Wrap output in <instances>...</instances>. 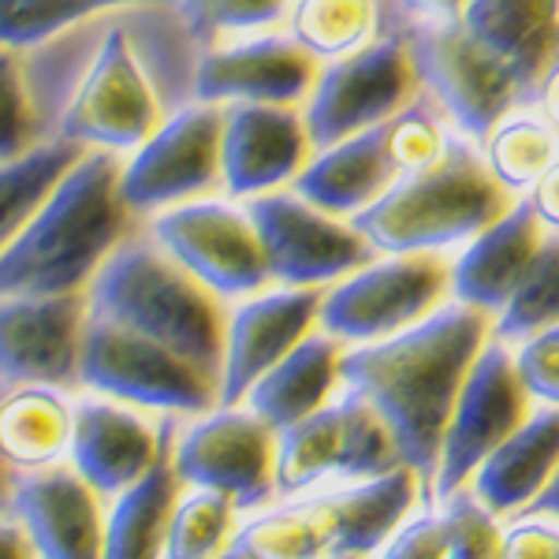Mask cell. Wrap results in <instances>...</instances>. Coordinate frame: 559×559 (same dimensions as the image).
I'll use <instances>...</instances> for the list:
<instances>
[{
    "instance_id": "1",
    "label": "cell",
    "mask_w": 559,
    "mask_h": 559,
    "mask_svg": "<svg viewBox=\"0 0 559 559\" xmlns=\"http://www.w3.org/2000/svg\"><path fill=\"white\" fill-rule=\"evenodd\" d=\"M198 49L176 0H134L75 23L26 52L41 139L128 157L194 102Z\"/></svg>"
},
{
    "instance_id": "2",
    "label": "cell",
    "mask_w": 559,
    "mask_h": 559,
    "mask_svg": "<svg viewBox=\"0 0 559 559\" xmlns=\"http://www.w3.org/2000/svg\"><path fill=\"white\" fill-rule=\"evenodd\" d=\"M489 313L452 302L429 318L373 344L344 347L340 381L384 418L400 444L403 466L418 474L421 500H432L444 429L466 369L489 344Z\"/></svg>"
},
{
    "instance_id": "3",
    "label": "cell",
    "mask_w": 559,
    "mask_h": 559,
    "mask_svg": "<svg viewBox=\"0 0 559 559\" xmlns=\"http://www.w3.org/2000/svg\"><path fill=\"white\" fill-rule=\"evenodd\" d=\"M142 221L120 198V157L90 150L0 254L4 295H75Z\"/></svg>"
},
{
    "instance_id": "4",
    "label": "cell",
    "mask_w": 559,
    "mask_h": 559,
    "mask_svg": "<svg viewBox=\"0 0 559 559\" xmlns=\"http://www.w3.org/2000/svg\"><path fill=\"white\" fill-rule=\"evenodd\" d=\"M86 302L94 318H108L173 347L221 384L228 302L168 258L146 228L131 231L108 254L102 273L90 280Z\"/></svg>"
},
{
    "instance_id": "5",
    "label": "cell",
    "mask_w": 559,
    "mask_h": 559,
    "mask_svg": "<svg viewBox=\"0 0 559 559\" xmlns=\"http://www.w3.org/2000/svg\"><path fill=\"white\" fill-rule=\"evenodd\" d=\"M511 205L474 142L448 139L440 160L400 176L369 210L350 216L377 254H440L471 242Z\"/></svg>"
},
{
    "instance_id": "6",
    "label": "cell",
    "mask_w": 559,
    "mask_h": 559,
    "mask_svg": "<svg viewBox=\"0 0 559 559\" xmlns=\"http://www.w3.org/2000/svg\"><path fill=\"white\" fill-rule=\"evenodd\" d=\"M79 392L108 395L150 414L194 418L216 407V381L173 347L90 313Z\"/></svg>"
},
{
    "instance_id": "7",
    "label": "cell",
    "mask_w": 559,
    "mask_h": 559,
    "mask_svg": "<svg viewBox=\"0 0 559 559\" xmlns=\"http://www.w3.org/2000/svg\"><path fill=\"white\" fill-rule=\"evenodd\" d=\"M452 292L440 254H384L324 287L318 329L344 347L373 344L429 318Z\"/></svg>"
},
{
    "instance_id": "8",
    "label": "cell",
    "mask_w": 559,
    "mask_h": 559,
    "mask_svg": "<svg viewBox=\"0 0 559 559\" xmlns=\"http://www.w3.org/2000/svg\"><path fill=\"white\" fill-rule=\"evenodd\" d=\"M142 228L168 258H176L198 284H205L224 302H239L273 284L247 202L228 194L194 198L153 213L150 221H142Z\"/></svg>"
},
{
    "instance_id": "9",
    "label": "cell",
    "mask_w": 559,
    "mask_h": 559,
    "mask_svg": "<svg viewBox=\"0 0 559 559\" xmlns=\"http://www.w3.org/2000/svg\"><path fill=\"white\" fill-rule=\"evenodd\" d=\"M224 108L183 102L146 142L120 157V198L139 221L194 198L224 194L221 179Z\"/></svg>"
},
{
    "instance_id": "10",
    "label": "cell",
    "mask_w": 559,
    "mask_h": 559,
    "mask_svg": "<svg viewBox=\"0 0 559 559\" xmlns=\"http://www.w3.org/2000/svg\"><path fill=\"white\" fill-rule=\"evenodd\" d=\"M414 90L418 75L407 34H381L358 52L321 64L310 97L302 102L313 150L392 120L403 105L414 102Z\"/></svg>"
},
{
    "instance_id": "11",
    "label": "cell",
    "mask_w": 559,
    "mask_h": 559,
    "mask_svg": "<svg viewBox=\"0 0 559 559\" xmlns=\"http://www.w3.org/2000/svg\"><path fill=\"white\" fill-rule=\"evenodd\" d=\"M173 471L187 489L228 496L236 511L265 508L276 492V429L250 407H221L194 414V421L168 448Z\"/></svg>"
},
{
    "instance_id": "12",
    "label": "cell",
    "mask_w": 559,
    "mask_h": 559,
    "mask_svg": "<svg viewBox=\"0 0 559 559\" xmlns=\"http://www.w3.org/2000/svg\"><path fill=\"white\" fill-rule=\"evenodd\" d=\"M418 86L455 120V128L481 146L489 131L522 97L508 64L459 26V20H421L407 34Z\"/></svg>"
},
{
    "instance_id": "13",
    "label": "cell",
    "mask_w": 559,
    "mask_h": 559,
    "mask_svg": "<svg viewBox=\"0 0 559 559\" xmlns=\"http://www.w3.org/2000/svg\"><path fill=\"white\" fill-rule=\"evenodd\" d=\"M269 261V280L280 287H329L369 265L377 250L344 216L310 205L292 187L247 202Z\"/></svg>"
},
{
    "instance_id": "14",
    "label": "cell",
    "mask_w": 559,
    "mask_h": 559,
    "mask_svg": "<svg viewBox=\"0 0 559 559\" xmlns=\"http://www.w3.org/2000/svg\"><path fill=\"white\" fill-rule=\"evenodd\" d=\"M526 414L530 392L515 369V355L508 350V344L492 340L466 369V381L455 395L432 492L444 500L455 489H463L477 474V466L526 421Z\"/></svg>"
},
{
    "instance_id": "15",
    "label": "cell",
    "mask_w": 559,
    "mask_h": 559,
    "mask_svg": "<svg viewBox=\"0 0 559 559\" xmlns=\"http://www.w3.org/2000/svg\"><path fill=\"white\" fill-rule=\"evenodd\" d=\"M318 60L284 26L231 34L198 49L194 102L210 105H299L310 97Z\"/></svg>"
},
{
    "instance_id": "16",
    "label": "cell",
    "mask_w": 559,
    "mask_h": 559,
    "mask_svg": "<svg viewBox=\"0 0 559 559\" xmlns=\"http://www.w3.org/2000/svg\"><path fill=\"white\" fill-rule=\"evenodd\" d=\"M86 324V292L4 295L0 299V392L15 384H52L79 392Z\"/></svg>"
},
{
    "instance_id": "17",
    "label": "cell",
    "mask_w": 559,
    "mask_h": 559,
    "mask_svg": "<svg viewBox=\"0 0 559 559\" xmlns=\"http://www.w3.org/2000/svg\"><path fill=\"white\" fill-rule=\"evenodd\" d=\"M173 414H160V421H153L150 411H139L131 403L75 392L68 463L86 477V485L102 500H116L153 471V463L173 444Z\"/></svg>"
},
{
    "instance_id": "18",
    "label": "cell",
    "mask_w": 559,
    "mask_h": 559,
    "mask_svg": "<svg viewBox=\"0 0 559 559\" xmlns=\"http://www.w3.org/2000/svg\"><path fill=\"white\" fill-rule=\"evenodd\" d=\"M321 295L324 287L276 284L247 295V299L236 302V310H228L221 384H216V403L221 407H239L247 400L250 384L318 329Z\"/></svg>"
},
{
    "instance_id": "19",
    "label": "cell",
    "mask_w": 559,
    "mask_h": 559,
    "mask_svg": "<svg viewBox=\"0 0 559 559\" xmlns=\"http://www.w3.org/2000/svg\"><path fill=\"white\" fill-rule=\"evenodd\" d=\"M313 157L299 105H224L221 179L224 194L250 202L295 183Z\"/></svg>"
},
{
    "instance_id": "20",
    "label": "cell",
    "mask_w": 559,
    "mask_h": 559,
    "mask_svg": "<svg viewBox=\"0 0 559 559\" xmlns=\"http://www.w3.org/2000/svg\"><path fill=\"white\" fill-rule=\"evenodd\" d=\"M102 496L68 463L23 471L12 481V515L31 537L38 559H102Z\"/></svg>"
},
{
    "instance_id": "21",
    "label": "cell",
    "mask_w": 559,
    "mask_h": 559,
    "mask_svg": "<svg viewBox=\"0 0 559 559\" xmlns=\"http://www.w3.org/2000/svg\"><path fill=\"white\" fill-rule=\"evenodd\" d=\"M540 239H545V224H540L534 202L530 198L511 202L466 242V250L452 265L455 302L474 306L481 313H500L519 280L526 276Z\"/></svg>"
},
{
    "instance_id": "22",
    "label": "cell",
    "mask_w": 559,
    "mask_h": 559,
    "mask_svg": "<svg viewBox=\"0 0 559 559\" xmlns=\"http://www.w3.org/2000/svg\"><path fill=\"white\" fill-rule=\"evenodd\" d=\"M452 20L508 64L522 97L559 57V0H459Z\"/></svg>"
},
{
    "instance_id": "23",
    "label": "cell",
    "mask_w": 559,
    "mask_h": 559,
    "mask_svg": "<svg viewBox=\"0 0 559 559\" xmlns=\"http://www.w3.org/2000/svg\"><path fill=\"white\" fill-rule=\"evenodd\" d=\"M395 179H400V168L388 153L384 123H377L369 131L347 134L332 146L313 150V157L295 176L292 191L318 210L350 221V216L369 210Z\"/></svg>"
},
{
    "instance_id": "24",
    "label": "cell",
    "mask_w": 559,
    "mask_h": 559,
    "mask_svg": "<svg viewBox=\"0 0 559 559\" xmlns=\"http://www.w3.org/2000/svg\"><path fill=\"white\" fill-rule=\"evenodd\" d=\"M340 358H344V344L332 340L329 332L313 329L273 369H265L250 384L242 407H250L276 432L295 426L306 414L332 403L336 388H344V381H340Z\"/></svg>"
},
{
    "instance_id": "25",
    "label": "cell",
    "mask_w": 559,
    "mask_h": 559,
    "mask_svg": "<svg viewBox=\"0 0 559 559\" xmlns=\"http://www.w3.org/2000/svg\"><path fill=\"white\" fill-rule=\"evenodd\" d=\"M559 466V407L526 414V421L477 466L474 496L492 515H515L552 481Z\"/></svg>"
},
{
    "instance_id": "26",
    "label": "cell",
    "mask_w": 559,
    "mask_h": 559,
    "mask_svg": "<svg viewBox=\"0 0 559 559\" xmlns=\"http://www.w3.org/2000/svg\"><path fill=\"white\" fill-rule=\"evenodd\" d=\"M418 496V474L411 466H395L381 477L355 481L344 492L321 496L318 508L329 526V552H377L411 515Z\"/></svg>"
},
{
    "instance_id": "27",
    "label": "cell",
    "mask_w": 559,
    "mask_h": 559,
    "mask_svg": "<svg viewBox=\"0 0 559 559\" xmlns=\"http://www.w3.org/2000/svg\"><path fill=\"white\" fill-rule=\"evenodd\" d=\"M75 426V392L15 384L0 392V459L15 474L64 463Z\"/></svg>"
},
{
    "instance_id": "28",
    "label": "cell",
    "mask_w": 559,
    "mask_h": 559,
    "mask_svg": "<svg viewBox=\"0 0 559 559\" xmlns=\"http://www.w3.org/2000/svg\"><path fill=\"white\" fill-rule=\"evenodd\" d=\"M173 448V444H168ZM179 500V477L168 452L153 463L146 477L123 489L108 508L102 559H160L165 556L168 515Z\"/></svg>"
},
{
    "instance_id": "29",
    "label": "cell",
    "mask_w": 559,
    "mask_h": 559,
    "mask_svg": "<svg viewBox=\"0 0 559 559\" xmlns=\"http://www.w3.org/2000/svg\"><path fill=\"white\" fill-rule=\"evenodd\" d=\"M86 150L71 146L64 139H41L38 146L23 150L20 157L0 160V254L8 250L31 216L49 202L60 179L71 173Z\"/></svg>"
},
{
    "instance_id": "30",
    "label": "cell",
    "mask_w": 559,
    "mask_h": 559,
    "mask_svg": "<svg viewBox=\"0 0 559 559\" xmlns=\"http://www.w3.org/2000/svg\"><path fill=\"white\" fill-rule=\"evenodd\" d=\"M284 31L329 64L381 38V0H287Z\"/></svg>"
},
{
    "instance_id": "31",
    "label": "cell",
    "mask_w": 559,
    "mask_h": 559,
    "mask_svg": "<svg viewBox=\"0 0 559 559\" xmlns=\"http://www.w3.org/2000/svg\"><path fill=\"white\" fill-rule=\"evenodd\" d=\"M485 146V165L500 179V187L515 191H530L540 176L559 160V131L545 116H503L489 131Z\"/></svg>"
},
{
    "instance_id": "32",
    "label": "cell",
    "mask_w": 559,
    "mask_h": 559,
    "mask_svg": "<svg viewBox=\"0 0 559 559\" xmlns=\"http://www.w3.org/2000/svg\"><path fill=\"white\" fill-rule=\"evenodd\" d=\"M340 459V407L336 400L302 421L276 432V492L295 496L321 477L336 474Z\"/></svg>"
},
{
    "instance_id": "33",
    "label": "cell",
    "mask_w": 559,
    "mask_h": 559,
    "mask_svg": "<svg viewBox=\"0 0 559 559\" xmlns=\"http://www.w3.org/2000/svg\"><path fill=\"white\" fill-rule=\"evenodd\" d=\"M559 324V231H545L534 261H530L526 276L496 313L492 340L500 344H522V340L537 336L540 329Z\"/></svg>"
},
{
    "instance_id": "34",
    "label": "cell",
    "mask_w": 559,
    "mask_h": 559,
    "mask_svg": "<svg viewBox=\"0 0 559 559\" xmlns=\"http://www.w3.org/2000/svg\"><path fill=\"white\" fill-rule=\"evenodd\" d=\"M340 407V459L336 477L344 481H366V477H381L395 466H403L400 444H395L392 429L358 392L344 388L336 400Z\"/></svg>"
},
{
    "instance_id": "35",
    "label": "cell",
    "mask_w": 559,
    "mask_h": 559,
    "mask_svg": "<svg viewBox=\"0 0 559 559\" xmlns=\"http://www.w3.org/2000/svg\"><path fill=\"white\" fill-rule=\"evenodd\" d=\"M236 548L250 559H321L329 552V526L318 500L269 511L239 530Z\"/></svg>"
},
{
    "instance_id": "36",
    "label": "cell",
    "mask_w": 559,
    "mask_h": 559,
    "mask_svg": "<svg viewBox=\"0 0 559 559\" xmlns=\"http://www.w3.org/2000/svg\"><path fill=\"white\" fill-rule=\"evenodd\" d=\"M236 503L213 489H191L179 496L168 515L165 556L160 559H216L231 534Z\"/></svg>"
},
{
    "instance_id": "37",
    "label": "cell",
    "mask_w": 559,
    "mask_h": 559,
    "mask_svg": "<svg viewBox=\"0 0 559 559\" xmlns=\"http://www.w3.org/2000/svg\"><path fill=\"white\" fill-rule=\"evenodd\" d=\"M116 4H134V0H0V45L31 52Z\"/></svg>"
},
{
    "instance_id": "38",
    "label": "cell",
    "mask_w": 559,
    "mask_h": 559,
    "mask_svg": "<svg viewBox=\"0 0 559 559\" xmlns=\"http://www.w3.org/2000/svg\"><path fill=\"white\" fill-rule=\"evenodd\" d=\"M38 112H34L31 79H26V52L0 45V160L20 157L38 146Z\"/></svg>"
},
{
    "instance_id": "39",
    "label": "cell",
    "mask_w": 559,
    "mask_h": 559,
    "mask_svg": "<svg viewBox=\"0 0 559 559\" xmlns=\"http://www.w3.org/2000/svg\"><path fill=\"white\" fill-rule=\"evenodd\" d=\"M440 534H444L448 559H503L500 526L474 492L455 489L452 496H444Z\"/></svg>"
},
{
    "instance_id": "40",
    "label": "cell",
    "mask_w": 559,
    "mask_h": 559,
    "mask_svg": "<svg viewBox=\"0 0 559 559\" xmlns=\"http://www.w3.org/2000/svg\"><path fill=\"white\" fill-rule=\"evenodd\" d=\"M384 139H388V153H392L400 176L421 173L432 160H440V153L448 146V134L440 128V120L429 112V105H421L414 97L411 105H403L392 120H384Z\"/></svg>"
},
{
    "instance_id": "41",
    "label": "cell",
    "mask_w": 559,
    "mask_h": 559,
    "mask_svg": "<svg viewBox=\"0 0 559 559\" xmlns=\"http://www.w3.org/2000/svg\"><path fill=\"white\" fill-rule=\"evenodd\" d=\"M515 369H519L522 384H526L530 400L559 407V324L540 329L537 336L522 340V347L515 355Z\"/></svg>"
},
{
    "instance_id": "42",
    "label": "cell",
    "mask_w": 559,
    "mask_h": 559,
    "mask_svg": "<svg viewBox=\"0 0 559 559\" xmlns=\"http://www.w3.org/2000/svg\"><path fill=\"white\" fill-rule=\"evenodd\" d=\"M381 559H448L444 556V534H440V519L421 515L411 526H403L384 548Z\"/></svg>"
},
{
    "instance_id": "43",
    "label": "cell",
    "mask_w": 559,
    "mask_h": 559,
    "mask_svg": "<svg viewBox=\"0 0 559 559\" xmlns=\"http://www.w3.org/2000/svg\"><path fill=\"white\" fill-rule=\"evenodd\" d=\"M503 559H559V530L526 519L503 537Z\"/></svg>"
},
{
    "instance_id": "44",
    "label": "cell",
    "mask_w": 559,
    "mask_h": 559,
    "mask_svg": "<svg viewBox=\"0 0 559 559\" xmlns=\"http://www.w3.org/2000/svg\"><path fill=\"white\" fill-rule=\"evenodd\" d=\"M530 191H534V194H530V202H534L540 224L559 231V160L537 179L534 187H530Z\"/></svg>"
},
{
    "instance_id": "45",
    "label": "cell",
    "mask_w": 559,
    "mask_h": 559,
    "mask_svg": "<svg viewBox=\"0 0 559 559\" xmlns=\"http://www.w3.org/2000/svg\"><path fill=\"white\" fill-rule=\"evenodd\" d=\"M0 559H38L26 530L12 515H0Z\"/></svg>"
},
{
    "instance_id": "46",
    "label": "cell",
    "mask_w": 559,
    "mask_h": 559,
    "mask_svg": "<svg viewBox=\"0 0 559 559\" xmlns=\"http://www.w3.org/2000/svg\"><path fill=\"white\" fill-rule=\"evenodd\" d=\"M537 102H540V112H545V120L552 123V128L559 131V57L548 64V71L540 75L537 83Z\"/></svg>"
},
{
    "instance_id": "47",
    "label": "cell",
    "mask_w": 559,
    "mask_h": 559,
    "mask_svg": "<svg viewBox=\"0 0 559 559\" xmlns=\"http://www.w3.org/2000/svg\"><path fill=\"white\" fill-rule=\"evenodd\" d=\"M395 4L421 23V20H452L459 0H395Z\"/></svg>"
},
{
    "instance_id": "48",
    "label": "cell",
    "mask_w": 559,
    "mask_h": 559,
    "mask_svg": "<svg viewBox=\"0 0 559 559\" xmlns=\"http://www.w3.org/2000/svg\"><path fill=\"white\" fill-rule=\"evenodd\" d=\"M526 511L530 519H537V515H548V519H559V466H556V474H552V481L540 489L534 500L526 503Z\"/></svg>"
},
{
    "instance_id": "49",
    "label": "cell",
    "mask_w": 559,
    "mask_h": 559,
    "mask_svg": "<svg viewBox=\"0 0 559 559\" xmlns=\"http://www.w3.org/2000/svg\"><path fill=\"white\" fill-rule=\"evenodd\" d=\"M12 481H15V471L0 459V515H8V503H12Z\"/></svg>"
},
{
    "instance_id": "50",
    "label": "cell",
    "mask_w": 559,
    "mask_h": 559,
    "mask_svg": "<svg viewBox=\"0 0 559 559\" xmlns=\"http://www.w3.org/2000/svg\"><path fill=\"white\" fill-rule=\"evenodd\" d=\"M176 8H179V15H183V20H191L198 8H202V0H176Z\"/></svg>"
},
{
    "instance_id": "51",
    "label": "cell",
    "mask_w": 559,
    "mask_h": 559,
    "mask_svg": "<svg viewBox=\"0 0 559 559\" xmlns=\"http://www.w3.org/2000/svg\"><path fill=\"white\" fill-rule=\"evenodd\" d=\"M216 559H250L247 552H239V548L236 545H231V548H224V552L221 556H216Z\"/></svg>"
},
{
    "instance_id": "52",
    "label": "cell",
    "mask_w": 559,
    "mask_h": 559,
    "mask_svg": "<svg viewBox=\"0 0 559 559\" xmlns=\"http://www.w3.org/2000/svg\"><path fill=\"white\" fill-rule=\"evenodd\" d=\"M329 559H366V556H358V552H332Z\"/></svg>"
}]
</instances>
